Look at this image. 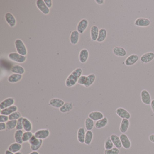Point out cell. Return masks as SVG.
<instances>
[{
  "label": "cell",
  "instance_id": "cell-5",
  "mask_svg": "<svg viewBox=\"0 0 154 154\" xmlns=\"http://www.w3.org/2000/svg\"><path fill=\"white\" fill-rule=\"evenodd\" d=\"M141 99L142 103L146 105H150L151 104V95L148 90L143 89L141 90L140 94Z\"/></svg>",
  "mask_w": 154,
  "mask_h": 154
},
{
  "label": "cell",
  "instance_id": "cell-45",
  "mask_svg": "<svg viewBox=\"0 0 154 154\" xmlns=\"http://www.w3.org/2000/svg\"><path fill=\"white\" fill-rule=\"evenodd\" d=\"M45 4L48 8H50L52 6V0H43Z\"/></svg>",
  "mask_w": 154,
  "mask_h": 154
},
{
  "label": "cell",
  "instance_id": "cell-36",
  "mask_svg": "<svg viewBox=\"0 0 154 154\" xmlns=\"http://www.w3.org/2000/svg\"><path fill=\"white\" fill-rule=\"evenodd\" d=\"M94 121L89 118H87L84 122V126L87 131H91L94 127Z\"/></svg>",
  "mask_w": 154,
  "mask_h": 154
},
{
  "label": "cell",
  "instance_id": "cell-35",
  "mask_svg": "<svg viewBox=\"0 0 154 154\" xmlns=\"http://www.w3.org/2000/svg\"><path fill=\"white\" fill-rule=\"evenodd\" d=\"M94 134L91 131H87L85 134L84 143L87 145H90L93 139Z\"/></svg>",
  "mask_w": 154,
  "mask_h": 154
},
{
  "label": "cell",
  "instance_id": "cell-13",
  "mask_svg": "<svg viewBox=\"0 0 154 154\" xmlns=\"http://www.w3.org/2000/svg\"><path fill=\"white\" fill-rule=\"evenodd\" d=\"M113 53L114 55L119 57H123L127 55L126 49L121 47L115 46L113 48Z\"/></svg>",
  "mask_w": 154,
  "mask_h": 154
},
{
  "label": "cell",
  "instance_id": "cell-14",
  "mask_svg": "<svg viewBox=\"0 0 154 154\" xmlns=\"http://www.w3.org/2000/svg\"><path fill=\"white\" fill-rule=\"evenodd\" d=\"M88 25L89 22L87 20L82 19L77 26V31L79 33H83L87 30Z\"/></svg>",
  "mask_w": 154,
  "mask_h": 154
},
{
  "label": "cell",
  "instance_id": "cell-46",
  "mask_svg": "<svg viewBox=\"0 0 154 154\" xmlns=\"http://www.w3.org/2000/svg\"><path fill=\"white\" fill-rule=\"evenodd\" d=\"M6 129V123H0V131L5 130Z\"/></svg>",
  "mask_w": 154,
  "mask_h": 154
},
{
  "label": "cell",
  "instance_id": "cell-8",
  "mask_svg": "<svg viewBox=\"0 0 154 154\" xmlns=\"http://www.w3.org/2000/svg\"><path fill=\"white\" fill-rule=\"evenodd\" d=\"M140 59L141 63L143 64L150 63L154 59V53L152 52L145 53L141 56Z\"/></svg>",
  "mask_w": 154,
  "mask_h": 154
},
{
  "label": "cell",
  "instance_id": "cell-18",
  "mask_svg": "<svg viewBox=\"0 0 154 154\" xmlns=\"http://www.w3.org/2000/svg\"><path fill=\"white\" fill-rule=\"evenodd\" d=\"M89 118L92 119L94 121H98L104 118L103 113L99 111H94L90 112L88 115Z\"/></svg>",
  "mask_w": 154,
  "mask_h": 154
},
{
  "label": "cell",
  "instance_id": "cell-50",
  "mask_svg": "<svg viewBox=\"0 0 154 154\" xmlns=\"http://www.w3.org/2000/svg\"><path fill=\"white\" fill-rule=\"evenodd\" d=\"M5 154H15V153L11 152L10 150H6V151H5Z\"/></svg>",
  "mask_w": 154,
  "mask_h": 154
},
{
  "label": "cell",
  "instance_id": "cell-32",
  "mask_svg": "<svg viewBox=\"0 0 154 154\" xmlns=\"http://www.w3.org/2000/svg\"><path fill=\"white\" fill-rule=\"evenodd\" d=\"M96 79V76L94 74L91 73L87 76V81L84 87L88 88L94 83Z\"/></svg>",
  "mask_w": 154,
  "mask_h": 154
},
{
  "label": "cell",
  "instance_id": "cell-24",
  "mask_svg": "<svg viewBox=\"0 0 154 154\" xmlns=\"http://www.w3.org/2000/svg\"><path fill=\"white\" fill-rule=\"evenodd\" d=\"M109 123L108 118L107 117H104L101 119L99 120L98 121H96L94 124V127L96 129H100L105 128Z\"/></svg>",
  "mask_w": 154,
  "mask_h": 154
},
{
  "label": "cell",
  "instance_id": "cell-31",
  "mask_svg": "<svg viewBox=\"0 0 154 154\" xmlns=\"http://www.w3.org/2000/svg\"><path fill=\"white\" fill-rule=\"evenodd\" d=\"M107 31L104 28H100L99 31L98 37L96 41L98 43H102L105 41L107 37Z\"/></svg>",
  "mask_w": 154,
  "mask_h": 154
},
{
  "label": "cell",
  "instance_id": "cell-34",
  "mask_svg": "<svg viewBox=\"0 0 154 154\" xmlns=\"http://www.w3.org/2000/svg\"><path fill=\"white\" fill-rule=\"evenodd\" d=\"M23 131L22 130H16L14 133V139L17 143L22 144L23 143L22 137L23 134Z\"/></svg>",
  "mask_w": 154,
  "mask_h": 154
},
{
  "label": "cell",
  "instance_id": "cell-19",
  "mask_svg": "<svg viewBox=\"0 0 154 154\" xmlns=\"http://www.w3.org/2000/svg\"><path fill=\"white\" fill-rule=\"evenodd\" d=\"M130 126V121L127 119H122L120 125L119 131L122 133L127 132Z\"/></svg>",
  "mask_w": 154,
  "mask_h": 154
},
{
  "label": "cell",
  "instance_id": "cell-2",
  "mask_svg": "<svg viewBox=\"0 0 154 154\" xmlns=\"http://www.w3.org/2000/svg\"><path fill=\"white\" fill-rule=\"evenodd\" d=\"M28 142L30 145V148L32 151H37L42 146L43 140L37 138L33 135Z\"/></svg>",
  "mask_w": 154,
  "mask_h": 154
},
{
  "label": "cell",
  "instance_id": "cell-43",
  "mask_svg": "<svg viewBox=\"0 0 154 154\" xmlns=\"http://www.w3.org/2000/svg\"><path fill=\"white\" fill-rule=\"evenodd\" d=\"M87 76L85 75H82L78 80L77 83L80 85L84 86L86 81H87Z\"/></svg>",
  "mask_w": 154,
  "mask_h": 154
},
{
  "label": "cell",
  "instance_id": "cell-4",
  "mask_svg": "<svg viewBox=\"0 0 154 154\" xmlns=\"http://www.w3.org/2000/svg\"><path fill=\"white\" fill-rule=\"evenodd\" d=\"M8 58L11 61L17 63H24L26 60V57L19 54L17 53H11L8 54Z\"/></svg>",
  "mask_w": 154,
  "mask_h": 154
},
{
  "label": "cell",
  "instance_id": "cell-37",
  "mask_svg": "<svg viewBox=\"0 0 154 154\" xmlns=\"http://www.w3.org/2000/svg\"><path fill=\"white\" fill-rule=\"evenodd\" d=\"M17 120H10L6 123V129L8 131L12 130L16 128Z\"/></svg>",
  "mask_w": 154,
  "mask_h": 154
},
{
  "label": "cell",
  "instance_id": "cell-49",
  "mask_svg": "<svg viewBox=\"0 0 154 154\" xmlns=\"http://www.w3.org/2000/svg\"><path fill=\"white\" fill-rule=\"evenodd\" d=\"M150 106L151 110H152V112L154 114V99H152V101H151Z\"/></svg>",
  "mask_w": 154,
  "mask_h": 154
},
{
  "label": "cell",
  "instance_id": "cell-21",
  "mask_svg": "<svg viewBox=\"0 0 154 154\" xmlns=\"http://www.w3.org/2000/svg\"><path fill=\"white\" fill-rule=\"evenodd\" d=\"M17 111H18V107L16 105H13L5 109L1 110L0 114L9 116L11 114Z\"/></svg>",
  "mask_w": 154,
  "mask_h": 154
},
{
  "label": "cell",
  "instance_id": "cell-40",
  "mask_svg": "<svg viewBox=\"0 0 154 154\" xmlns=\"http://www.w3.org/2000/svg\"><path fill=\"white\" fill-rule=\"evenodd\" d=\"M21 117L22 115L21 112L17 111L12 113L11 114V115H9V119L10 120H17Z\"/></svg>",
  "mask_w": 154,
  "mask_h": 154
},
{
  "label": "cell",
  "instance_id": "cell-16",
  "mask_svg": "<svg viewBox=\"0 0 154 154\" xmlns=\"http://www.w3.org/2000/svg\"><path fill=\"white\" fill-rule=\"evenodd\" d=\"M65 102L59 98H53L50 99L49 104L50 106L56 109H60L64 105Z\"/></svg>",
  "mask_w": 154,
  "mask_h": 154
},
{
  "label": "cell",
  "instance_id": "cell-6",
  "mask_svg": "<svg viewBox=\"0 0 154 154\" xmlns=\"http://www.w3.org/2000/svg\"><path fill=\"white\" fill-rule=\"evenodd\" d=\"M50 134V131L48 129H41L36 131L33 135L37 138L43 140L48 138Z\"/></svg>",
  "mask_w": 154,
  "mask_h": 154
},
{
  "label": "cell",
  "instance_id": "cell-26",
  "mask_svg": "<svg viewBox=\"0 0 154 154\" xmlns=\"http://www.w3.org/2000/svg\"><path fill=\"white\" fill-rule=\"evenodd\" d=\"M99 29L98 27L96 26H93L90 28V37L92 40L96 41L98 37L99 33Z\"/></svg>",
  "mask_w": 154,
  "mask_h": 154
},
{
  "label": "cell",
  "instance_id": "cell-22",
  "mask_svg": "<svg viewBox=\"0 0 154 154\" xmlns=\"http://www.w3.org/2000/svg\"><path fill=\"white\" fill-rule=\"evenodd\" d=\"M85 129L83 127L79 128L78 130L77 133V138L79 142L80 143H84V139H85Z\"/></svg>",
  "mask_w": 154,
  "mask_h": 154
},
{
  "label": "cell",
  "instance_id": "cell-15",
  "mask_svg": "<svg viewBox=\"0 0 154 154\" xmlns=\"http://www.w3.org/2000/svg\"><path fill=\"white\" fill-rule=\"evenodd\" d=\"M15 102V99L13 98H7L3 100L0 104V109L2 110L12 106L14 105Z\"/></svg>",
  "mask_w": 154,
  "mask_h": 154
},
{
  "label": "cell",
  "instance_id": "cell-51",
  "mask_svg": "<svg viewBox=\"0 0 154 154\" xmlns=\"http://www.w3.org/2000/svg\"><path fill=\"white\" fill-rule=\"evenodd\" d=\"M28 154H39L37 151H32Z\"/></svg>",
  "mask_w": 154,
  "mask_h": 154
},
{
  "label": "cell",
  "instance_id": "cell-9",
  "mask_svg": "<svg viewBox=\"0 0 154 154\" xmlns=\"http://www.w3.org/2000/svg\"><path fill=\"white\" fill-rule=\"evenodd\" d=\"M139 59V57L137 54H131L125 60V64L128 67H131L135 65L138 61Z\"/></svg>",
  "mask_w": 154,
  "mask_h": 154
},
{
  "label": "cell",
  "instance_id": "cell-30",
  "mask_svg": "<svg viewBox=\"0 0 154 154\" xmlns=\"http://www.w3.org/2000/svg\"><path fill=\"white\" fill-rule=\"evenodd\" d=\"M22 147V144L15 142L10 145L8 146V149L7 150H10L11 152L16 153L20 151V150H21Z\"/></svg>",
  "mask_w": 154,
  "mask_h": 154
},
{
  "label": "cell",
  "instance_id": "cell-52",
  "mask_svg": "<svg viewBox=\"0 0 154 154\" xmlns=\"http://www.w3.org/2000/svg\"><path fill=\"white\" fill-rule=\"evenodd\" d=\"M15 154H23L22 153L21 151H19V152H17V153H15Z\"/></svg>",
  "mask_w": 154,
  "mask_h": 154
},
{
  "label": "cell",
  "instance_id": "cell-38",
  "mask_svg": "<svg viewBox=\"0 0 154 154\" xmlns=\"http://www.w3.org/2000/svg\"><path fill=\"white\" fill-rule=\"evenodd\" d=\"M33 135L31 132H24L23 134L22 139L23 142H28Z\"/></svg>",
  "mask_w": 154,
  "mask_h": 154
},
{
  "label": "cell",
  "instance_id": "cell-10",
  "mask_svg": "<svg viewBox=\"0 0 154 154\" xmlns=\"http://www.w3.org/2000/svg\"><path fill=\"white\" fill-rule=\"evenodd\" d=\"M36 5L38 10L44 15H48L50 12L49 8L48 7L43 0H37Z\"/></svg>",
  "mask_w": 154,
  "mask_h": 154
},
{
  "label": "cell",
  "instance_id": "cell-7",
  "mask_svg": "<svg viewBox=\"0 0 154 154\" xmlns=\"http://www.w3.org/2000/svg\"><path fill=\"white\" fill-rule=\"evenodd\" d=\"M151 24V21L148 18L141 17L136 19L134 22V25L139 27H147L149 26Z\"/></svg>",
  "mask_w": 154,
  "mask_h": 154
},
{
  "label": "cell",
  "instance_id": "cell-28",
  "mask_svg": "<svg viewBox=\"0 0 154 154\" xmlns=\"http://www.w3.org/2000/svg\"><path fill=\"white\" fill-rule=\"evenodd\" d=\"M23 129L26 132H31L33 128L32 124L30 120L26 118L23 119Z\"/></svg>",
  "mask_w": 154,
  "mask_h": 154
},
{
  "label": "cell",
  "instance_id": "cell-20",
  "mask_svg": "<svg viewBox=\"0 0 154 154\" xmlns=\"http://www.w3.org/2000/svg\"><path fill=\"white\" fill-rule=\"evenodd\" d=\"M89 56V53L87 49H82L79 52V62L83 64L85 63L88 59Z\"/></svg>",
  "mask_w": 154,
  "mask_h": 154
},
{
  "label": "cell",
  "instance_id": "cell-11",
  "mask_svg": "<svg viewBox=\"0 0 154 154\" xmlns=\"http://www.w3.org/2000/svg\"><path fill=\"white\" fill-rule=\"evenodd\" d=\"M116 114L119 118L122 119H129L131 118V114L128 111H127L124 108L122 107H119L116 109Z\"/></svg>",
  "mask_w": 154,
  "mask_h": 154
},
{
  "label": "cell",
  "instance_id": "cell-25",
  "mask_svg": "<svg viewBox=\"0 0 154 154\" xmlns=\"http://www.w3.org/2000/svg\"><path fill=\"white\" fill-rule=\"evenodd\" d=\"M79 33L77 31H73L71 33L70 37V41L71 44L73 45H76L77 44L79 40Z\"/></svg>",
  "mask_w": 154,
  "mask_h": 154
},
{
  "label": "cell",
  "instance_id": "cell-42",
  "mask_svg": "<svg viewBox=\"0 0 154 154\" xmlns=\"http://www.w3.org/2000/svg\"><path fill=\"white\" fill-rule=\"evenodd\" d=\"M23 117H22L21 118L17 120L16 127V130H22V129H23Z\"/></svg>",
  "mask_w": 154,
  "mask_h": 154
},
{
  "label": "cell",
  "instance_id": "cell-12",
  "mask_svg": "<svg viewBox=\"0 0 154 154\" xmlns=\"http://www.w3.org/2000/svg\"><path fill=\"white\" fill-rule=\"evenodd\" d=\"M119 137L121 140L122 147H123L125 149H129L131 147L132 143L128 136L125 133H122L120 135Z\"/></svg>",
  "mask_w": 154,
  "mask_h": 154
},
{
  "label": "cell",
  "instance_id": "cell-44",
  "mask_svg": "<svg viewBox=\"0 0 154 154\" xmlns=\"http://www.w3.org/2000/svg\"><path fill=\"white\" fill-rule=\"evenodd\" d=\"M9 120V116H7V115L0 114V123H6Z\"/></svg>",
  "mask_w": 154,
  "mask_h": 154
},
{
  "label": "cell",
  "instance_id": "cell-23",
  "mask_svg": "<svg viewBox=\"0 0 154 154\" xmlns=\"http://www.w3.org/2000/svg\"><path fill=\"white\" fill-rule=\"evenodd\" d=\"M22 75L13 73L8 77L7 81L10 83H16L20 82L22 79Z\"/></svg>",
  "mask_w": 154,
  "mask_h": 154
},
{
  "label": "cell",
  "instance_id": "cell-27",
  "mask_svg": "<svg viewBox=\"0 0 154 154\" xmlns=\"http://www.w3.org/2000/svg\"><path fill=\"white\" fill-rule=\"evenodd\" d=\"M73 107V104L72 102H65L64 105L59 109V111L63 114L68 113L72 110Z\"/></svg>",
  "mask_w": 154,
  "mask_h": 154
},
{
  "label": "cell",
  "instance_id": "cell-29",
  "mask_svg": "<svg viewBox=\"0 0 154 154\" xmlns=\"http://www.w3.org/2000/svg\"><path fill=\"white\" fill-rule=\"evenodd\" d=\"M110 139L114 143V145L118 149H120L122 147L121 140L118 136L116 134H112L110 136Z\"/></svg>",
  "mask_w": 154,
  "mask_h": 154
},
{
  "label": "cell",
  "instance_id": "cell-41",
  "mask_svg": "<svg viewBox=\"0 0 154 154\" xmlns=\"http://www.w3.org/2000/svg\"><path fill=\"white\" fill-rule=\"evenodd\" d=\"M119 150L116 147H114L110 150H105L104 154H119Z\"/></svg>",
  "mask_w": 154,
  "mask_h": 154
},
{
  "label": "cell",
  "instance_id": "cell-47",
  "mask_svg": "<svg viewBox=\"0 0 154 154\" xmlns=\"http://www.w3.org/2000/svg\"><path fill=\"white\" fill-rule=\"evenodd\" d=\"M149 140L150 141L154 143V134H152L149 136Z\"/></svg>",
  "mask_w": 154,
  "mask_h": 154
},
{
  "label": "cell",
  "instance_id": "cell-33",
  "mask_svg": "<svg viewBox=\"0 0 154 154\" xmlns=\"http://www.w3.org/2000/svg\"><path fill=\"white\" fill-rule=\"evenodd\" d=\"M11 72L13 73L23 75L25 72V70L24 68L22 66L19 65H15L12 66L11 68Z\"/></svg>",
  "mask_w": 154,
  "mask_h": 154
},
{
  "label": "cell",
  "instance_id": "cell-48",
  "mask_svg": "<svg viewBox=\"0 0 154 154\" xmlns=\"http://www.w3.org/2000/svg\"><path fill=\"white\" fill-rule=\"evenodd\" d=\"M95 1L97 4L100 5H103L105 2L104 0H96Z\"/></svg>",
  "mask_w": 154,
  "mask_h": 154
},
{
  "label": "cell",
  "instance_id": "cell-1",
  "mask_svg": "<svg viewBox=\"0 0 154 154\" xmlns=\"http://www.w3.org/2000/svg\"><path fill=\"white\" fill-rule=\"evenodd\" d=\"M82 69L78 67L74 70L69 76H68L65 81V85L68 88L72 87L77 83L78 80L82 74Z\"/></svg>",
  "mask_w": 154,
  "mask_h": 154
},
{
  "label": "cell",
  "instance_id": "cell-39",
  "mask_svg": "<svg viewBox=\"0 0 154 154\" xmlns=\"http://www.w3.org/2000/svg\"><path fill=\"white\" fill-rule=\"evenodd\" d=\"M114 145L112 140L110 139V136L107 138L104 142V147L105 150H110L114 148Z\"/></svg>",
  "mask_w": 154,
  "mask_h": 154
},
{
  "label": "cell",
  "instance_id": "cell-3",
  "mask_svg": "<svg viewBox=\"0 0 154 154\" xmlns=\"http://www.w3.org/2000/svg\"><path fill=\"white\" fill-rule=\"evenodd\" d=\"M15 47L17 53L23 56H26L27 54V50L24 42L20 39H17L15 42Z\"/></svg>",
  "mask_w": 154,
  "mask_h": 154
},
{
  "label": "cell",
  "instance_id": "cell-17",
  "mask_svg": "<svg viewBox=\"0 0 154 154\" xmlns=\"http://www.w3.org/2000/svg\"><path fill=\"white\" fill-rule=\"evenodd\" d=\"M5 20L6 23L11 27L13 28L16 24V20L15 16L10 12L6 13L5 16Z\"/></svg>",
  "mask_w": 154,
  "mask_h": 154
}]
</instances>
